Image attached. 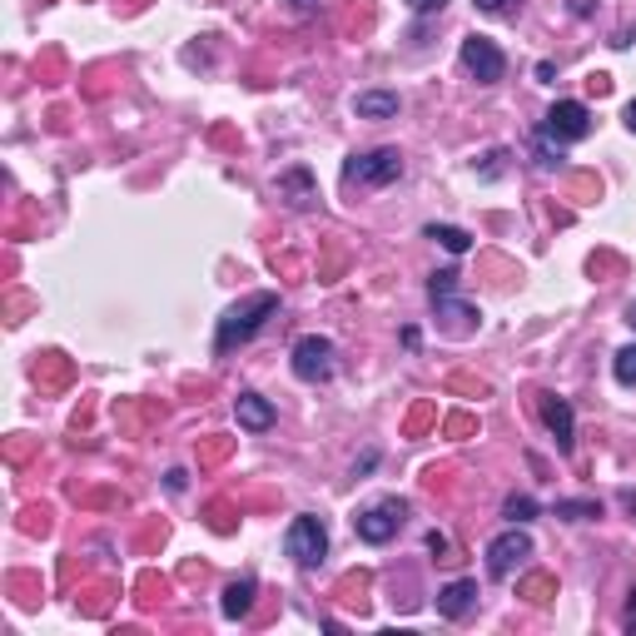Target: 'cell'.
I'll return each instance as SVG.
<instances>
[{
  "label": "cell",
  "mask_w": 636,
  "mask_h": 636,
  "mask_svg": "<svg viewBox=\"0 0 636 636\" xmlns=\"http://www.w3.org/2000/svg\"><path fill=\"white\" fill-rule=\"evenodd\" d=\"M403 179V154L398 150H364V154H348V165H343V185H358V189H383Z\"/></svg>",
  "instance_id": "obj_2"
},
{
  "label": "cell",
  "mask_w": 636,
  "mask_h": 636,
  "mask_svg": "<svg viewBox=\"0 0 636 636\" xmlns=\"http://www.w3.org/2000/svg\"><path fill=\"white\" fill-rule=\"evenodd\" d=\"M547 135H552L557 144H577L592 135V110L582 105V100H557L552 110H547Z\"/></svg>",
  "instance_id": "obj_7"
},
{
  "label": "cell",
  "mask_w": 636,
  "mask_h": 636,
  "mask_svg": "<svg viewBox=\"0 0 636 636\" xmlns=\"http://www.w3.org/2000/svg\"><path fill=\"white\" fill-rule=\"evenodd\" d=\"M283 547H289V557H294L298 567H318L323 557H329V527L304 512V518L289 522V537H283Z\"/></svg>",
  "instance_id": "obj_5"
},
{
  "label": "cell",
  "mask_w": 636,
  "mask_h": 636,
  "mask_svg": "<svg viewBox=\"0 0 636 636\" xmlns=\"http://www.w3.org/2000/svg\"><path fill=\"white\" fill-rule=\"evenodd\" d=\"M354 115L358 119H398V94H393V90H364V94H354Z\"/></svg>",
  "instance_id": "obj_12"
},
{
  "label": "cell",
  "mask_w": 636,
  "mask_h": 636,
  "mask_svg": "<svg viewBox=\"0 0 636 636\" xmlns=\"http://www.w3.org/2000/svg\"><path fill=\"white\" fill-rule=\"evenodd\" d=\"M472 607H478V582H468V577L448 582V587L437 592V616H448V622H458V616H468Z\"/></svg>",
  "instance_id": "obj_11"
},
{
  "label": "cell",
  "mask_w": 636,
  "mask_h": 636,
  "mask_svg": "<svg viewBox=\"0 0 636 636\" xmlns=\"http://www.w3.org/2000/svg\"><path fill=\"white\" fill-rule=\"evenodd\" d=\"M472 5H478L483 15H512L518 11V0H472Z\"/></svg>",
  "instance_id": "obj_21"
},
{
  "label": "cell",
  "mask_w": 636,
  "mask_h": 636,
  "mask_svg": "<svg viewBox=\"0 0 636 636\" xmlns=\"http://www.w3.org/2000/svg\"><path fill=\"white\" fill-rule=\"evenodd\" d=\"M234 418H239V428H249V433H269L279 412H274V403L259 398V393H239V398H234Z\"/></svg>",
  "instance_id": "obj_10"
},
{
  "label": "cell",
  "mask_w": 636,
  "mask_h": 636,
  "mask_svg": "<svg viewBox=\"0 0 636 636\" xmlns=\"http://www.w3.org/2000/svg\"><path fill=\"white\" fill-rule=\"evenodd\" d=\"M254 577H239V582H229L225 587V601H219V612L229 616V622H239V616H249V607H254Z\"/></svg>",
  "instance_id": "obj_13"
},
{
  "label": "cell",
  "mask_w": 636,
  "mask_h": 636,
  "mask_svg": "<svg viewBox=\"0 0 636 636\" xmlns=\"http://www.w3.org/2000/svg\"><path fill=\"white\" fill-rule=\"evenodd\" d=\"M522 592H527V601H547L552 582H547V577H527V582H522Z\"/></svg>",
  "instance_id": "obj_22"
},
{
  "label": "cell",
  "mask_w": 636,
  "mask_h": 636,
  "mask_svg": "<svg viewBox=\"0 0 636 636\" xmlns=\"http://www.w3.org/2000/svg\"><path fill=\"white\" fill-rule=\"evenodd\" d=\"M572 15H592V0H572Z\"/></svg>",
  "instance_id": "obj_27"
},
{
  "label": "cell",
  "mask_w": 636,
  "mask_h": 636,
  "mask_svg": "<svg viewBox=\"0 0 636 636\" xmlns=\"http://www.w3.org/2000/svg\"><path fill=\"white\" fill-rule=\"evenodd\" d=\"M453 289H458V274H453V269L433 274V283H428V294H433V304H437V298H448Z\"/></svg>",
  "instance_id": "obj_20"
},
{
  "label": "cell",
  "mask_w": 636,
  "mask_h": 636,
  "mask_svg": "<svg viewBox=\"0 0 636 636\" xmlns=\"http://www.w3.org/2000/svg\"><path fill=\"white\" fill-rule=\"evenodd\" d=\"M314 5H318V0H294V11H298V15H308Z\"/></svg>",
  "instance_id": "obj_29"
},
{
  "label": "cell",
  "mask_w": 636,
  "mask_h": 636,
  "mask_svg": "<svg viewBox=\"0 0 636 636\" xmlns=\"http://www.w3.org/2000/svg\"><path fill=\"white\" fill-rule=\"evenodd\" d=\"M428 239H437V244L448 249V254H468V249H472L468 229H453V225H428Z\"/></svg>",
  "instance_id": "obj_15"
},
{
  "label": "cell",
  "mask_w": 636,
  "mask_h": 636,
  "mask_svg": "<svg viewBox=\"0 0 636 636\" xmlns=\"http://www.w3.org/2000/svg\"><path fill=\"white\" fill-rule=\"evenodd\" d=\"M403 522H408V503L403 497H383V503H373V507H364L354 518V532L364 537L368 547H383V543H393L403 532Z\"/></svg>",
  "instance_id": "obj_3"
},
{
  "label": "cell",
  "mask_w": 636,
  "mask_h": 636,
  "mask_svg": "<svg viewBox=\"0 0 636 636\" xmlns=\"http://www.w3.org/2000/svg\"><path fill=\"white\" fill-rule=\"evenodd\" d=\"M532 150H537V165H543V169L562 165V144L552 150V135H547V130H537V135H532Z\"/></svg>",
  "instance_id": "obj_19"
},
{
  "label": "cell",
  "mask_w": 636,
  "mask_h": 636,
  "mask_svg": "<svg viewBox=\"0 0 636 636\" xmlns=\"http://www.w3.org/2000/svg\"><path fill=\"white\" fill-rule=\"evenodd\" d=\"M622 622H626V632H636V597H632V607H626V616H622Z\"/></svg>",
  "instance_id": "obj_26"
},
{
  "label": "cell",
  "mask_w": 636,
  "mask_h": 636,
  "mask_svg": "<svg viewBox=\"0 0 636 636\" xmlns=\"http://www.w3.org/2000/svg\"><path fill=\"white\" fill-rule=\"evenodd\" d=\"M289 364H294L298 383H329L333 378V343L323 339V333H304V339L294 343Z\"/></svg>",
  "instance_id": "obj_4"
},
{
  "label": "cell",
  "mask_w": 636,
  "mask_h": 636,
  "mask_svg": "<svg viewBox=\"0 0 636 636\" xmlns=\"http://www.w3.org/2000/svg\"><path fill=\"white\" fill-rule=\"evenodd\" d=\"M612 373H616V383H622V389H636V343H626L622 354L612 358Z\"/></svg>",
  "instance_id": "obj_18"
},
{
  "label": "cell",
  "mask_w": 636,
  "mask_h": 636,
  "mask_svg": "<svg viewBox=\"0 0 636 636\" xmlns=\"http://www.w3.org/2000/svg\"><path fill=\"white\" fill-rule=\"evenodd\" d=\"M626 323H632V329H636V304H626Z\"/></svg>",
  "instance_id": "obj_30"
},
{
  "label": "cell",
  "mask_w": 636,
  "mask_h": 636,
  "mask_svg": "<svg viewBox=\"0 0 636 636\" xmlns=\"http://www.w3.org/2000/svg\"><path fill=\"white\" fill-rule=\"evenodd\" d=\"M626 130L636 135V100H632V105H626Z\"/></svg>",
  "instance_id": "obj_28"
},
{
  "label": "cell",
  "mask_w": 636,
  "mask_h": 636,
  "mask_svg": "<svg viewBox=\"0 0 636 636\" xmlns=\"http://www.w3.org/2000/svg\"><path fill=\"white\" fill-rule=\"evenodd\" d=\"M537 408H543L547 433L557 437V453H572V448H577V418H572V403L557 398V393H537Z\"/></svg>",
  "instance_id": "obj_9"
},
{
  "label": "cell",
  "mask_w": 636,
  "mask_h": 636,
  "mask_svg": "<svg viewBox=\"0 0 636 636\" xmlns=\"http://www.w3.org/2000/svg\"><path fill=\"white\" fill-rule=\"evenodd\" d=\"M462 71H468L478 85H497L507 71V55L487 36H468L462 40Z\"/></svg>",
  "instance_id": "obj_8"
},
{
  "label": "cell",
  "mask_w": 636,
  "mask_h": 636,
  "mask_svg": "<svg viewBox=\"0 0 636 636\" xmlns=\"http://www.w3.org/2000/svg\"><path fill=\"white\" fill-rule=\"evenodd\" d=\"M503 518H507V522H518V527H522V522L537 518V503H532L527 493H512V497L503 503Z\"/></svg>",
  "instance_id": "obj_17"
},
{
  "label": "cell",
  "mask_w": 636,
  "mask_h": 636,
  "mask_svg": "<svg viewBox=\"0 0 636 636\" xmlns=\"http://www.w3.org/2000/svg\"><path fill=\"white\" fill-rule=\"evenodd\" d=\"M274 314H279V294H269V289H264V294H249L244 304H234L225 318H219V329H214V354H219V358L234 354L239 343L254 339V333H259Z\"/></svg>",
  "instance_id": "obj_1"
},
{
  "label": "cell",
  "mask_w": 636,
  "mask_h": 636,
  "mask_svg": "<svg viewBox=\"0 0 636 636\" xmlns=\"http://www.w3.org/2000/svg\"><path fill=\"white\" fill-rule=\"evenodd\" d=\"M279 194H294V200H289L294 209H308V204L318 200V194H314V185H308V169H289V175L279 179Z\"/></svg>",
  "instance_id": "obj_14"
},
{
  "label": "cell",
  "mask_w": 636,
  "mask_h": 636,
  "mask_svg": "<svg viewBox=\"0 0 636 636\" xmlns=\"http://www.w3.org/2000/svg\"><path fill=\"white\" fill-rule=\"evenodd\" d=\"M448 0H408V11H418V15H433V11H443Z\"/></svg>",
  "instance_id": "obj_24"
},
{
  "label": "cell",
  "mask_w": 636,
  "mask_h": 636,
  "mask_svg": "<svg viewBox=\"0 0 636 636\" xmlns=\"http://www.w3.org/2000/svg\"><path fill=\"white\" fill-rule=\"evenodd\" d=\"M503 160H507V150H493V154H487V165H483V179H497V175H503Z\"/></svg>",
  "instance_id": "obj_23"
},
{
  "label": "cell",
  "mask_w": 636,
  "mask_h": 636,
  "mask_svg": "<svg viewBox=\"0 0 636 636\" xmlns=\"http://www.w3.org/2000/svg\"><path fill=\"white\" fill-rule=\"evenodd\" d=\"M622 503H626V507H632V512H636V493H622Z\"/></svg>",
  "instance_id": "obj_31"
},
{
  "label": "cell",
  "mask_w": 636,
  "mask_h": 636,
  "mask_svg": "<svg viewBox=\"0 0 636 636\" xmlns=\"http://www.w3.org/2000/svg\"><path fill=\"white\" fill-rule=\"evenodd\" d=\"M552 512H557V518H567V522H587V518H601V503H592V497H577V503H557Z\"/></svg>",
  "instance_id": "obj_16"
},
{
  "label": "cell",
  "mask_w": 636,
  "mask_h": 636,
  "mask_svg": "<svg viewBox=\"0 0 636 636\" xmlns=\"http://www.w3.org/2000/svg\"><path fill=\"white\" fill-rule=\"evenodd\" d=\"M527 557H532V537L518 527V522H512L503 537H493V543H487V577L507 582L522 562H527Z\"/></svg>",
  "instance_id": "obj_6"
},
{
  "label": "cell",
  "mask_w": 636,
  "mask_h": 636,
  "mask_svg": "<svg viewBox=\"0 0 636 636\" xmlns=\"http://www.w3.org/2000/svg\"><path fill=\"white\" fill-rule=\"evenodd\" d=\"M428 547H433L443 562H453V557H448V537H443V532H428Z\"/></svg>",
  "instance_id": "obj_25"
}]
</instances>
